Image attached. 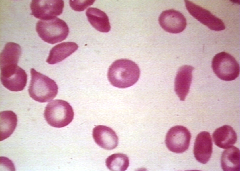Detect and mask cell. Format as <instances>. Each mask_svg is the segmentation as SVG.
Here are the masks:
<instances>
[{
    "mask_svg": "<svg viewBox=\"0 0 240 171\" xmlns=\"http://www.w3.org/2000/svg\"><path fill=\"white\" fill-rule=\"evenodd\" d=\"M139 68L135 62L127 59L117 60L109 67L107 72L109 81L113 86L120 88L130 87L138 80Z\"/></svg>",
    "mask_w": 240,
    "mask_h": 171,
    "instance_id": "cell-1",
    "label": "cell"
},
{
    "mask_svg": "<svg viewBox=\"0 0 240 171\" xmlns=\"http://www.w3.org/2000/svg\"><path fill=\"white\" fill-rule=\"evenodd\" d=\"M31 80L28 91L30 97L40 103L49 102L57 95L58 87L56 82L48 76L30 70Z\"/></svg>",
    "mask_w": 240,
    "mask_h": 171,
    "instance_id": "cell-2",
    "label": "cell"
},
{
    "mask_svg": "<svg viewBox=\"0 0 240 171\" xmlns=\"http://www.w3.org/2000/svg\"><path fill=\"white\" fill-rule=\"evenodd\" d=\"M36 30L42 40L51 44L65 39L69 32L65 22L57 17L39 21L36 25Z\"/></svg>",
    "mask_w": 240,
    "mask_h": 171,
    "instance_id": "cell-3",
    "label": "cell"
},
{
    "mask_svg": "<svg viewBox=\"0 0 240 171\" xmlns=\"http://www.w3.org/2000/svg\"><path fill=\"white\" fill-rule=\"evenodd\" d=\"M44 116L50 125L61 128L67 126L72 122L74 112L69 103L64 100L57 99L48 103L45 108Z\"/></svg>",
    "mask_w": 240,
    "mask_h": 171,
    "instance_id": "cell-4",
    "label": "cell"
},
{
    "mask_svg": "<svg viewBox=\"0 0 240 171\" xmlns=\"http://www.w3.org/2000/svg\"><path fill=\"white\" fill-rule=\"evenodd\" d=\"M212 67L215 74L221 79L230 81L236 79L240 72L238 62L232 56L223 52L213 58Z\"/></svg>",
    "mask_w": 240,
    "mask_h": 171,
    "instance_id": "cell-5",
    "label": "cell"
},
{
    "mask_svg": "<svg viewBox=\"0 0 240 171\" xmlns=\"http://www.w3.org/2000/svg\"><path fill=\"white\" fill-rule=\"evenodd\" d=\"M0 79L2 85L12 91L23 90L25 87L27 75L25 71L17 65L0 68Z\"/></svg>",
    "mask_w": 240,
    "mask_h": 171,
    "instance_id": "cell-6",
    "label": "cell"
},
{
    "mask_svg": "<svg viewBox=\"0 0 240 171\" xmlns=\"http://www.w3.org/2000/svg\"><path fill=\"white\" fill-rule=\"evenodd\" d=\"M191 134L185 127L177 125L171 127L166 137L165 143L168 148L176 153H181L188 148Z\"/></svg>",
    "mask_w": 240,
    "mask_h": 171,
    "instance_id": "cell-7",
    "label": "cell"
},
{
    "mask_svg": "<svg viewBox=\"0 0 240 171\" xmlns=\"http://www.w3.org/2000/svg\"><path fill=\"white\" fill-rule=\"evenodd\" d=\"M64 6L62 0H33L31 14L40 20L52 19L62 13Z\"/></svg>",
    "mask_w": 240,
    "mask_h": 171,
    "instance_id": "cell-8",
    "label": "cell"
},
{
    "mask_svg": "<svg viewBox=\"0 0 240 171\" xmlns=\"http://www.w3.org/2000/svg\"><path fill=\"white\" fill-rule=\"evenodd\" d=\"M186 9L194 18L212 30L220 31L225 29L223 21L208 10L188 0H184Z\"/></svg>",
    "mask_w": 240,
    "mask_h": 171,
    "instance_id": "cell-9",
    "label": "cell"
},
{
    "mask_svg": "<svg viewBox=\"0 0 240 171\" xmlns=\"http://www.w3.org/2000/svg\"><path fill=\"white\" fill-rule=\"evenodd\" d=\"M158 21L161 27L165 31L172 33H178L185 28L186 20L184 16L177 10L171 9L163 11Z\"/></svg>",
    "mask_w": 240,
    "mask_h": 171,
    "instance_id": "cell-10",
    "label": "cell"
},
{
    "mask_svg": "<svg viewBox=\"0 0 240 171\" xmlns=\"http://www.w3.org/2000/svg\"><path fill=\"white\" fill-rule=\"evenodd\" d=\"M213 143L211 135L207 131H202L197 135L194 143L193 152L196 159L203 164L206 163L212 152Z\"/></svg>",
    "mask_w": 240,
    "mask_h": 171,
    "instance_id": "cell-11",
    "label": "cell"
},
{
    "mask_svg": "<svg viewBox=\"0 0 240 171\" xmlns=\"http://www.w3.org/2000/svg\"><path fill=\"white\" fill-rule=\"evenodd\" d=\"M194 68L191 66H182L179 69L175 80L174 90L180 100L184 101L189 91Z\"/></svg>",
    "mask_w": 240,
    "mask_h": 171,
    "instance_id": "cell-12",
    "label": "cell"
},
{
    "mask_svg": "<svg viewBox=\"0 0 240 171\" xmlns=\"http://www.w3.org/2000/svg\"><path fill=\"white\" fill-rule=\"evenodd\" d=\"M92 134L95 142L103 149L112 150L118 145V137L115 132L109 127L103 125L97 126L93 129Z\"/></svg>",
    "mask_w": 240,
    "mask_h": 171,
    "instance_id": "cell-13",
    "label": "cell"
},
{
    "mask_svg": "<svg viewBox=\"0 0 240 171\" xmlns=\"http://www.w3.org/2000/svg\"><path fill=\"white\" fill-rule=\"evenodd\" d=\"M212 137L215 144L224 149L233 146L237 140L235 130L231 126L227 125L217 129L212 134Z\"/></svg>",
    "mask_w": 240,
    "mask_h": 171,
    "instance_id": "cell-14",
    "label": "cell"
},
{
    "mask_svg": "<svg viewBox=\"0 0 240 171\" xmlns=\"http://www.w3.org/2000/svg\"><path fill=\"white\" fill-rule=\"evenodd\" d=\"M78 46L72 42H62L56 45L50 50L46 62L53 64L59 62L77 50Z\"/></svg>",
    "mask_w": 240,
    "mask_h": 171,
    "instance_id": "cell-15",
    "label": "cell"
},
{
    "mask_svg": "<svg viewBox=\"0 0 240 171\" xmlns=\"http://www.w3.org/2000/svg\"><path fill=\"white\" fill-rule=\"evenodd\" d=\"M88 20L97 30L102 32H108L111 29L108 17L104 12L94 7L88 9L86 12Z\"/></svg>",
    "mask_w": 240,
    "mask_h": 171,
    "instance_id": "cell-16",
    "label": "cell"
},
{
    "mask_svg": "<svg viewBox=\"0 0 240 171\" xmlns=\"http://www.w3.org/2000/svg\"><path fill=\"white\" fill-rule=\"evenodd\" d=\"M21 53L19 44L13 42L7 43L0 54V68L17 65Z\"/></svg>",
    "mask_w": 240,
    "mask_h": 171,
    "instance_id": "cell-17",
    "label": "cell"
},
{
    "mask_svg": "<svg viewBox=\"0 0 240 171\" xmlns=\"http://www.w3.org/2000/svg\"><path fill=\"white\" fill-rule=\"evenodd\" d=\"M221 162L222 168L224 171H240L239 149L233 146L226 149L222 153Z\"/></svg>",
    "mask_w": 240,
    "mask_h": 171,
    "instance_id": "cell-18",
    "label": "cell"
},
{
    "mask_svg": "<svg viewBox=\"0 0 240 171\" xmlns=\"http://www.w3.org/2000/svg\"><path fill=\"white\" fill-rule=\"evenodd\" d=\"M0 140H3L13 133L17 126L16 115L11 111H5L0 113Z\"/></svg>",
    "mask_w": 240,
    "mask_h": 171,
    "instance_id": "cell-19",
    "label": "cell"
},
{
    "mask_svg": "<svg viewBox=\"0 0 240 171\" xmlns=\"http://www.w3.org/2000/svg\"><path fill=\"white\" fill-rule=\"evenodd\" d=\"M105 163L107 167L111 171H124L129 166V160L126 155L116 153L109 156Z\"/></svg>",
    "mask_w": 240,
    "mask_h": 171,
    "instance_id": "cell-20",
    "label": "cell"
},
{
    "mask_svg": "<svg viewBox=\"0 0 240 171\" xmlns=\"http://www.w3.org/2000/svg\"><path fill=\"white\" fill-rule=\"evenodd\" d=\"M95 0H70L69 5L74 10L81 11L84 10L88 7L92 5Z\"/></svg>",
    "mask_w": 240,
    "mask_h": 171,
    "instance_id": "cell-21",
    "label": "cell"
}]
</instances>
